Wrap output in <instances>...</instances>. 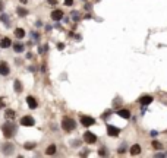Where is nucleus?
<instances>
[{
  "mask_svg": "<svg viewBox=\"0 0 167 158\" xmlns=\"http://www.w3.org/2000/svg\"><path fill=\"white\" fill-rule=\"evenodd\" d=\"M27 103H28V105H29V109H37V105H38V103H37V99L34 98V97H28L27 98Z\"/></svg>",
  "mask_w": 167,
  "mask_h": 158,
  "instance_id": "obj_12",
  "label": "nucleus"
},
{
  "mask_svg": "<svg viewBox=\"0 0 167 158\" xmlns=\"http://www.w3.org/2000/svg\"><path fill=\"white\" fill-rule=\"evenodd\" d=\"M16 12H18L19 16H25V15H27V9H23V7H18Z\"/></svg>",
  "mask_w": 167,
  "mask_h": 158,
  "instance_id": "obj_21",
  "label": "nucleus"
},
{
  "mask_svg": "<svg viewBox=\"0 0 167 158\" xmlns=\"http://www.w3.org/2000/svg\"><path fill=\"white\" fill-rule=\"evenodd\" d=\"M3 105H5V103H2V101H0V107H3Z\"/></svg>",
  "mask_w": 167,
  "mask_h": 158,
  "instance_id": "obj_27",
  "label": "nucleus"
},
{
  "mask_svg": "<svg viewBox=\"0 0 167 158\" xmlns=\"http://www.w3.org/2000/svg\"><path fill=\"white\" fill-rule=\"evenodd\" d=\"M62 127H63L66 132H72L75 127H76V123H75V120L70 117H63V120H62Z\"/></svg>",
  "mask_w": 167,
  "mask_h": 158,
  "instance_id": "obj_1",
  "label": "nucleus"
},
{
  "mask_svg": "<svg viewBox=\"0 0 167 158\" xmlns=\"http://www.w3.org/2000/svg\"><path fill=\"white\" fill-rule=\"evenodd\" d=\"M15 35L18 37V38H23L25 37V31H23L22 28H16L15 29Z\"/></svg>",
  "mask_w": 167,
  "mask_h": 158,
  "instance_id": "obj_16",
  "label": "nucleus"
},
{
  "mask_svg": "<svg viewBox=\"0 0 167 158\" xmlns=\"http://www.w3.org/2000/svg\"><path fill=\"white\" fill-rule=\"evenodd\" d=\"M117 114L122 119H129V117H131V111H129V110H119Z\"/></svg>",
  "mask_w": 167,
  "mask_h": 158,
  "instance_id": "obj_14",
  "label": "nucleus"
},
{
  "mask_svg": "<svg viewBox=\"0 0 167 158\" xmlns=\"http://www.w3.org/2000/svg\"><path fill=\"white\" fill-rule=\"evenodd\" d=\"M107 133L112 136V138H114V136H119L120 130H119L116 126H113V124H107Z\"/></svg>",
  "mask_w": 167,
  "mask_h": 158,
  "instance_id": "obj_6",
  "label": "nucleus"
},
{
  "mask_svg": "<svg viewBox=\"0 0 167 158\" xmlns=\"http://www.w3.org/2000/svg\"><path fill=\"white\" fill-rule=\"evenodd\" d=\"M65 5H66V6H72L73 5V0H65Z\"/></svg>",
  "mask_w": 167,
  "mask_h": 158,
  "instance_id": "obj_23",
  "label": "nucleus"
},
{
  "mask_svg": "<svg viewBox=\"0 0 167 158\" xmlns=\"http://www.w3.org/2000/svg\"><path fill=\"white\" fill-rule=\"evenodd\" d=\"M2 149H3V152H5L6 155H10V154L13 152L15 146H13V144H5L2 146Z\"/></svg>",
  "mask_w": 167,
  "mask_h": 158,
  "instance_id": "obj_9",
  "label": "nucleus"
},
{
  "mask_svg": "<svg viewBox=\"0 0 167 158\" xmlns=\"http://www.w3.org/2000/svg\"><path fill=\"white\" fill-rule=\"evenodd\" d=\"M10 44H12V41H10V38H7V37H5V38L0 40V47H2V48H7V47H10Z\"/></svg>",
  "mask_w": 167,
  "mask_h": 158,
  "instance_id": "obj_10",
  "label": "nucleus"
},
{
  "mask_svg": "<svg viewBox=\"0 0 167 158\" xmlns=\"http://www.w3.org/2000/svg\"><path fill=\"white\" fill-rule=\"evenodd\" d=\"M13 124H12V123H5V124H3V126H2V132H3V135L6 136V138H10V136L13 135Z\"/></svg>",
  "mask_w": 167,
  "mask_h": 158,
  "instance_id": "obj_2",
  "label": "nucleus"
},
{
  "mask_svg": "<svg viewBox=\"0 0 167 158\" xmlns=\"http://www.w3.org/2000/svg\"><path fill=\"white\" fill-rule=\"evenodd\" d=\"M49 3H50V5H56V3H57V0H49Z\"/></svg>",
  "mask_w": 167,
  "mask_h": 158,
  "instance_id": "obj_24",
  "label": "nucleus"
},
{
  "mask_svg": "<svg viewBox=\"0 0 167 158\" xmlns=\"http://www.w3.org/2000/svg\"><path fill=\"white\" fill-rule=\"evenodd\" d=\"M13 50L16 51V53H22L23 50H25V45L21 44V43H15V44H13Z\"/></svg>",
  "mask_w": 167,
  "mask_h": 158,
  "instance_id": "obj_15",
  "label": "nucleus"
},
{
  "mask_svg": "<svg viewBox=\"0 0 167 158\" xmlns=\"http://www.w3.org/2000/svg\"><path fill=\"white\" fill-rule=\"evenodd\" d=\"M62 18H63V12L60 9H56V10L51 12V19H53V21H60Z\"/></svg>",
  "mask_w": 167,
  "mask_h": 158,
  "instance_id": "obj_8",
  "label": "nucleus"
},
{
  "mask_svg": "<svg viewBox=\"0 0 167 158\" xmlns=\"http://www.w3.org/2000/svg\"><path fill=\"white\" fill-rule=\"evenodd\" d=\"M21 2H27V0H21Z\"/></svg>",
  "mask_w": 167,
  "mask_h": 158,
  "instance_id": "obj_29",
  "label": "nucleus"
},
{
  "mask_svg": "<svg viewBox=\"0 0 167 158\" xmlns=\"http://www.w3.org/2000/svg\"><path fill=\"white\" fill-rule=\"evenodd\" d=\"M57 48H59V50H63L65 45H63V44H57Z\"/></svg>",
  "mask_w": 167,
  "mask_h": 158,
  "instance_id": "obj_25",
  "label": "nucleus"
},
{
  "mask_svg": "<svg viewBox=\"0 0 167 158\" xmlns=\"http://www.w3.org/2000/svg\"><path fill=\"white\" fill-rule=\"evenodd\" d=\"M84 140H85L86 144H95L97 136H95L92 132H85V133H84Z\"/></svg>",
  "mask_w": 167,
  "mask_h": 158,
  "instance_id": "obj_3",
  "label": "nucleus"
},
{
  "mask_svg": "<svg viewBox=\"0 0 167 158\" xmlns=\"http://www.w3.org/2000/svg\"><path fill=\"white\" fill-rule=\"evenodd\" d=\"M34 119L31 117V116H23L22 119H21V126H27V127H29V126H34Z\"/></svg>",
  "mask_w": 167,
  "mask_h": 158,
  "instance_id": "obj_4",
  "label": "nucleus"
},
{
  "mask_svg": "<svg viewBox=\"0 0 167 158\" xmlns=\"http://www.w3.org/2000/svg\"><path fill=\"white\" fill-rule=\"evenodd\" d=\"M138 154H141V146L138 144L132 145L131 146V155H138Z\"/></svg>",
  "mask_w": 167,
  "mask_h": 158,
  "instance_id": "obj_13",
  "label": "nucleus"
},
{
  "mask_svg": "<svg viewBox=\"0 0 167 158\" xmlns=\"http://www.w3.org/2000/svg\"><path fill=\"white\" fill-rule=\"evenodd\" d=\"M5 116H6V117H7V119H15V111H13V110H6V113H5Z\"/></svg>",
  "mask_w": 167,
  "mask_h": 158,
  "instance_id": "obj_18",
  "label": "nucleus"
},
{
  "mask_svg": "<svg viewBox=\"0 0 167 158\" xmlns=\"http://www.w3.org/2000/svg\"><path fill=\"white\" fill-rule=\"evenodd\" d=\"M15 89H16V92H22V85H21V82L18 79L15 81Z\"/></svg>",
  "mask_w": 167,
  "mask_h": 158,
  "instance_id": "obj_19",
  "label": "nucleus"
},
{
  "mask_svg": "<svg viewBox=\"0 0 167 158\" xmlns=\"http://www.w3.org/2000/svg\"><path fill=\"white\" fill-rule=\"evenodd\" d=\"M153 148L154 149H163V145L160 142H157V140H153Z\"/></svg>",
  "mask_w": 167,
  "mask_h": 158,
  "instance_id": "obj_20",
  "label": "nucleus"
},
{
  "mask_svg": "<svg viewBox=\"0 0 167 158\" xmlns=\"http://www.w3.org/2000/svg\"><path fill=\"white\" fill-rule=\"evenodd\" d=\"M35 146V144H25V149H32Z\"/></svg>",
  "mask_w": 167,
  "mask_h": 158,
  "instance_id": "obj_22",
  "label": "nucleus"
},
{
  "mask_svg": "<svg viewBox=\"0 0 167 158\" xmlns=\"http://www.w3.org/2000/svg\"><path fill=\"white\" fill-rule=\"evenodd\" d=\"M139 103L142 104V105H148L149 103H153V97H151V95H144V97H141Z\"/></svg>",
  "mask_w": 167,
  "mask_h": 158,
  "instance_id": "obj_11",
  "label": "nucleus"
},
{
  "mask_svg": "<svg viewBox=\"0 0 167 158\" xmlns=\"http://www.w3.org/2000/svg\"><path fill=\"white\" fill-rule=\"evenodd\" d=\"M0 7H2V2H0ZM0 10H2V9H0Z\"/></svg>",
  "mask_w": 167,
  "mask_h": 158,
  "instance_id": "obj_28",
  "label": "nucleus"
},
{
  "mask_svg": "<svg viewBox=\"0 0 167 158\" xmlns=\"http://www.w3.org/2000/svg\"><path fill=\"white\" fill-rule=\"evenodd\" d=\"M54 152H56V145H50V146H47V149H45V154H47V155H53Z\"/></svg>",
  "mask_w": 167,
  "mask_h": 158,
  "instance_id": "obj_17",
  "label": "nucleus"
},
{
  "mask_svg": "<svg viewBox=\"0 0 167 158\" xmlns=\"http://www.w3.org/2000/svg\"><path fill=\"white\" fill-rule=\"evenodd\" d=\"M106 154H107V152H106L104 149H100V155H106Z\"/></svg>",
  "mask_w": 167,
  "mask_h": 158,
  "instance_id": "obj_26",
  "label": "nucleus"
},
{
  "mask_svg": "<svg viewBox=\"0 0 167 158\" xmlns=\"http://www.w3.org/2000/svg\"><path fill=\"white\" fill-rule=\"evenodd\" d=\"M9 72H10L9 64L6 63V62H0V75L6 76V75H9Z\"/></svg>",
  "mask_w": 167,
  "mask_h": 158,
  "instance_id": "obj_7",
  "label": "nucleus"
},
{
  "mask_svg": "<svg viewBox=\"0 0 167 158\" xmlns=\"http://www.w3.org/2000/svg\"><path fill=\"white\" fill-rule=\"evenodd\" d=\"M81 123H82V126H85V127L92 126V124L95 123V119L90 117V116H82V117H81Z\"/></svg>",
  "mask_w": 167,
  "mask_h": 158,
  "instance_id": "obj_5",
  "label": "nucleus"
}]
</instances>
